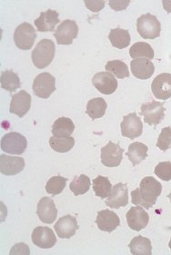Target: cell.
Wrapping results in <instances>:
<instances>
[{"label":"cell","instance_id":"cb8c5ba5","mask_svg":"<svg viewBox=\"0 0 171 255\" xmlns=\"http://www.w3.org/2000/svg\"><path fill=\"white\" fill-rule=\"evenodd\" d=\"M129 248H130V253L133 255H152V245H151V240L141 235L136 236L130 241Z\"/></svg>","mask_w":171,"mask_h":255},{"label":"cell","instance_id":"8992f818","mask_svg":"<svg viewBox=\"0 0 171 255\" xmlns=\"http://www.w3.org/2000/svg\"><path fill=\"white\" fill-rule=\"evenodd\" d=\"M56 90V78L51 74L44 72L35 78L33 91L36 97L47 99Z\"/></svg>","mask_w":171,"mask_h":255},{"label":"cell","instance_id":"5b68a950","mask_svg":"<svg viewBox=\"0 0 171 255\" xmlns=\"http://www.w3.org/2000/svg\"><path fill=\"white\" fill-rule=\"evenodd\" d=\"M27 147L26 138L18 133H9L1 139V149L5 153L21 155Z\"/></svg>","mask_w":171,"mask_h":255},{"label":"cell","instance_id":"60d3db41","mask_svg":"<svg viewBox=\"0 0 171 255\" xmlns=\"http://www.w3.org/2000/svg\"><path fill=\"white\" fill-rule=\"evenodd\" d=\"M168 198H169V199H170V202H171V193H170V194H169V195H168Z\"/></svg>","mask_w":171,"mask_h":255},{"label":"cell","instance_id":"277c9868","mask_svg":"<svg viewBox=\"0 0 171 255\" xmlns=\"http://www.w3.org/2000/svg\"><path fill=\"white\" fill-rule=\"evenodd\" d=\"M36 38V29L29 23H22L14 33L15 44L21 50L31 49Z\"/></svg>","mask_w":171,"mask_h":255},{"label":"cell","instance_id":"ac0fdd59","mask_svg":"<svg viewBox=\"0 0 171 255\" xmlns=\"http://www.w3.org/2000/svg\"><path fill=\"white\" fill-rule=\"evenodd\" d=\"M77 230H78V221L72 215L63 216L58 219L55 225V231L57 236L62 239L71 238L76 235Z\"/></svg>","mask_w":171,"mask_h":255},{"label":"cell","instance_id":"4dcf8cb0","mask_svg":"<svg viewBox=\"0 0 171 255\" xmlns=\"http://www.w3.org/2000/svg\"><path fill=\"white\" fill-rule=\"evenodd\" d=\"M93 190L96 196H99L101 199L109 197L110 192L112 190V184L108 177L99 175L97 178L94 179Z\"/></svg>","mask_w":171,"mask_h":255},{"label":"cell","instance_id":"8d00e7d4","mask_svg":"<svg viewBox=\"0 0 171 255\" xmlns=\"http://www.w3.org/2000/svg\"><path fill=\"white\" fill-rule=\"evenodd\" d=\"M84 4L86 5L87 8H88L89 10L97 13V12H99V11L103 9L105 2L102 0H91V1L90 0H85Z\"/></svg>","mask_w":171,"mask_h":255},{"label":"cell","instance_id":"b9f144b4","mask_svg":"<svg viewBox=\"0 0 171 255\" xmlns=\"http://www.w3.org/2000/svg\"><path fill=\"white\" fill-rule=\"evenodd\" d=\"M169 247H170V249L171 250V240H170V243H169Z\"/></svg>","mask_w":171,"mask_h":255},{"label":"cell","instance_id":"e575fe53","mask_svg":"<svg viewBox=\"0 0 171 255\" xmlns=\"http://www.w3.org/2000/svg\"><path fill=\"white\" fill-rule=\"evenodd\" d=\"M156 146L161 151L165 152L171 148V128L167 127L161 130L158 138Z\"/></svg>","mask_w":171,"mask_h":255},{"label":"cell","instance_id":"d4e9b609","mask_svg":"<svg viewBox=\"0 0 171 255\" xmlns=\"http://www.w3.org/2000/svg\"><path fill=\"white\" fill-rule=\"evenodd\" d=\"M148 150L149 148L144 143L139 142L131 143L129 146L127 156L132 163V165L136 166L148 157Z\"/></svg>","mask_w":171,"mask_h":255},{"label":"cell","instance_id":"ab89813d","mask_svg":"<svg viewBox=\"0 0 171 255\" xmlns=\"http://www.w3.org/2000/svg\"><path fill=\"white\" fill-rule=\"evenodd\" d=\"M162 5H163V8L164 10L166 11L167 13L171 14V0H163L162 1Z\"/></svg>","mask_w":171,"mask_h":255},{"label":"cell","instance_id":"1f68e13d","mask_svg":"<svg viewBox=\"0 0 171 255\" xmlns=\"http://www.w3.org/2000/svg\"><path fill=\"white\" fill-rule=\"evenodd\" d=\"M49 145L57 153H68L74 147L75 139L71 136L67 138H57L53 136L49 139Z\"/></svg>","mask_w":171,"mask_h":255},{"label":"cell","instance_id":"83f0119b","mask_svg":"<svg viewBox=\"0 0 171 255\" xmlns=\"http://www.w3.org/2000/svg\"><path fill=\"white\" fill-rule=\"evenodd\" d=\"M1 87L8 92H15L21 87L20 79L17 74L12 70L2 72L0 78Z\"/></svg>","mask_w":171,"mask_h":255},{"label":"cell","instance_id":"ffe728a7","mask_svg":"<svg viewBox=\"0 0 171 255\" xmlns=\"http://www.w3.org/2000/svg\"><path fill=\"white\" fill-rule=\"evenodd\" d=\"M96 224L99 230L111 233L117 229L120 225V220L118 215L109 209L99 211L97 215Z\"/></svg>","mask_w":171,"mask_h":255},{"label":"cell","instance_id":"d590c367","mask_svg":"<svg viewBox=\"0 0 171 255\" xmlns=\"http://www.w3.org/2000/svg\"><path fill=\"white\" fill-rule=\"evenodd\" d=\"M154 173L162 181L169 182L171 180V162H161L157 164Z\"/></svg>","mask_w":171,"mask_h":255},{"label":"cell","instance_id":"d6a6232c","mask_svg":"<svg viewBox=\"0 0 171 255\" xmlns=\"http://www.w3.org/2000/svg\"><path fill=\"white\" fill-rule=\"evenodd\" d=\"M105 69L109 73H112L114 76L120 78V79H124L126 77H130V71L128 66L126 63L120 60H112L109 61L106 66Z\"/></svg>","mask_w":171,"mask_h":255},{"label":"cell","instance_id":"d6986e66","mask_svg":"<svg viewBox=\"0 0 171 255\" xmlns=\"http://www.w3.org/2000/svg\"><path fill=\"white\" fill-rule=\"evenodd\" d=\"M25 160L22 157H11L5 154L0 155V172L7 176L16 175L25 168Z\"/></svg>","mask_w":171,"mask_h":255},{"label":"cell","instance_id":"8fae6325","mask_svg":"<svg viewBox=\"0 0 171 255\" xmlns=\"http://www.w3.org/2000/svg\"><path fill=\"white\" fill-rule=\"evenodd\" d=\"M151 91L157 99L167 100L171 97V74L158 75L151 83Z\"/></svg>","mask_w":171,"mask_h":255},{"label":"cell","instance_id":"6da1fadb","mask_svg":"<svg viewBox=\"0 0 171 255\" xmlns=\"http://www.w3.org/2000/svg\"><path fill=\"white\" fill-rule=\"evenodd\" d=\"M161 192V183L151 176H147L140 182V187L131 192L132 204L150 209L156 204Z\"/></svg>","mask_w":171,"mask_h":255},{"label":"cell","instance_id":"74e56055","mask_svg":"<svg viewBox=\"0 0 171 255\" xmlns=\"http://www.w3.org/2000/svg\"><path fill=\"white\" fill-rule=\"evenodd\" d=\"M130 3V0H110L109 2L110 8L115 11L125 10Z\"/></svg>","mask_w":171,"mask_h":255},{"label":"cell","instance_id":"5bb4252c","mask_svg":"<svg viewBox=\"0 0 171 255\" xmlns=\"http://www.w3.org/2000/svg\"><path fill=\"white\" fill-rule=\"evenodd\" d=\"M126 220L130 229L140 232L147 227L150 221V215L141 206L131 207L126 215Z\"/></svg>","mask_w":171,"mask_h":255},{"label":"cell","instance_id":"e0dca14e","mask_svg":"<svg viewBox=\"0 0 171 255\" xmlns=\"http://www.w3.org/2000/svg\"><path fill=\"white\" fill-rule=\"evenodd\" d=\"M128 204H129L128 186L122 183L114 185L108 199L106 200V204L110 208L119 209L120 207L127 206Z\"/></svg>","mask_w":171,"mask_h":255},{"label":"cell","instance_id":"484cf974","mask_svg":"<svg viewBox=\"0 0 171 255\" xmlns=\"http://www.w3.org/2000/svg\"><path fill=\"white\" fill-rule=\"evenodd\" d=\"M109 39L111 45L118 49H123L130 46V35L129 31L121 29L120 27L110 30Z\"/></svg>","mask_w":171,"mask_h":255},{"label":"cell","instance_id":"30bf717a","mask_svg":"<svg viewBox=\"0 0 171 255\" xmlns=\"http://www.w3.org/2000/svg\"><path fill=\"white\" fill-rule=\"evenodd\" d=\"M124 150L120 144L109 142L101 149V163L106 167H118L123 158Z\"/></svg>","mask_w":171,"mask_h":255},{"label":"cell","instance_id":"f35d334b","mask_svg":"<svg viewBox=\"0 0 171 255\" xmlns=\"http://www.w3.org/2000/svg\"><path fill=\"white\" fill-rule=\"evenodd\" d=\"M13 248H15V249H17V252L18 251H20L19 252V255H30V250H29V247L27 246V245H25V244H23V243H20V244H16Z\"/></svg>","mask_w":171,"mask_h":255},{"label":"cell","instance_id":"7a4b0ae2","mask_svg":"<svg viewBox=\"0 0 171 255\" xmlns=\"http://www.w3.org/2000/svg\"><path fill=\"white\" fill-rule=\"evenodd\" d=\"M56 54V46L50 39H42L32 52V61L35 67L43 69L51 64Z\"/></svg>","mask_w":171,"mask_h":255},{"label":"cell","instance_id":"ba28073f","mask_svg":"<svg viewBox=\"0 0 171 255\" xmlns=\"http://www.w3.org/2000/svg\"><path fill=\"white\" fill-rule=\"evenodd\" d=\"M120 128L122 136L130 138V140L140 137L143 132V124L136 113H130L125 116Z\"/></svg>","mask_w":171,"mask_h":255},{"label":"cell","instance_id":"44dd1931","mask_svg":"<svg viewBox=\"0 0 171 255\" xmlns=\"http://www.w3.org/2000/svg\"><path fill=\"white\" fill-rule=\"evenodd\" d=\"M130 69L138 79L146 80L152 77L155 71L154 64L147 58H136L130 62Z\"/></svg>","mask_w":171,"mask_h":255},{"label":"cell","instance_id":"4316f807","mask_svg":"<svg viewBox=\"0 0 171 255\" xmlns=\"http://www.w3.org/2000/svg\"><path fill=\"white\" fill-rule=\"evenodd\" d=\"M107 108L108 105L102 97H96L88 101L86 114H88V117L91 118L92 120H95L103 117Z\"/></svg>","mask_w":171,"mask_h":255},{"label":"cell","instance_id":"2e32d148","mask_svg":"<svg viewBox=\"0 0 171 255\" xmlns=\"http://www.w3.org/2000/svg\"><path fill=\"white\" fill-rule=\"evenodd\" d=\"M31 100L30 94L25 90H21L20 92L13 95L9 111L18 116V118H23L31 108Z\"/></svg>","mask_w":171,"mask_h":255},{"label":"cell","instance_id":"52a82bcc","mask_svg":"<svg viewBox=\"0 0 171 255\" xmlns=\"http://www.w3.org/2000/svg\"><path fill=\"white\" fill-rule=\"evenodd\" d=\"M141 115L144 117V121L150 126H157L165 118V111L163 103L158 101L142 104L140 108Z\"/></svg>","mask_w":171,"mask_h":255},{"label":"cell","instance_id":"7402d4cb","mask_svg":"<svg viewBox=\"0 0 171 255\" xmlns=\"http://www.w3.org/2000/svg\"><path fill=\"white\" fill-rule=\"evenodd\" d=\"M59 23V15L57 11L48 9L42 12L40 16L35 20V26L38 32H53Z\"/></svg>","mask_w":171,"mask_h":255},{"label":"cell","instance_id":"9c48e42d","mask_svg":"<svg viewBox=\"0 0 171 255\" xmlns=\"http://www.w3.org/2000/svg\"><path fill=\"white\" fill-rule=\"evenodd\" d=\"M78 26L77 23L73 20H65L57 26L54 36L58 45L68 46L71 45L73 40L78 37Z\"/></svg>","mask_w":171,"mask_h":255},{"label":"cell","instance_id":"3957f363","mask_svg":"<svg viewBox=\"0 0 171 255\" xmlns=\"http://www.w3.org/2000/svg\"><path fill=\"white\" fill-rule=\"evenodd\" d=\"M137 31L144 39H155L161 35V23L155 15L145 14L138 18Z\"/></svg>","mask_w":171,"mask_h":255},{"label":"cell","instance_id":"f546056e","mask_svg":"<svg viewBox=\"0 0 171 255\" xmlns=\"http://www.w3.org/2000/svg\"><path fill=\"white\" fill-rule=\"evenodd\" d=\"M90 179L86 174L75 176L72 182L69 184V189L74 195H83L87 194L90 189Z\"/></svg>","mask_w":171,"mask_h":255},{"label":"cell","instance_id":"f1b7e54d","mask_svg":"<svg viewBox=\"0 0 171 255\" xmlns=\"http://www.w3.org/2000/svg\"><path fill=\"white\" fill-rule=\"evenodd\" d=\"M130 56L133 58H147L153 59L154 58V50L150 44L145 42H138L130 47Z\"/></svg>","mask_w":171,"mask_h":255},{"label":"cell","instance_id":"836d02e7","mask_svg":"<svg viewBox=\"0 0 171 255\" xmlns=\"http://www.w3.org/2000/svg\"><path fill=\"white\" fill-rule=\"evenodd\" d=\"M68 182V179L62 177V176H53L47 181L46 184V191L47 194L52 195H57L61 194L63 190L66 187V184Z\"/></svg>","mask_w":171,"mask_h":255},{"label":"cell","instance_id":"7c38bea8","mask_svg":"<svg viewBox=\"0 0 171 255\" xmlns=\"http://www.w3.org/2000/svg\"><path fill=\"white\" fill-rule=\"evenodd\" d=\"M92 84L103 95H111L118 88V81L109 72H99L92 78Z\"/></svg>","mask_w":171,"mask_h":255},{"label":"cell","instance_id":"9a60e30c","mask_svg":"<svg viewBox=\"0 0 171 255\" xmlns=\"http://www.w3.org/2000/svg\"><path fill=\"white\" fill-rule=\"evenodd\" d=\"M36 214L42 223L51 225L57 217V209L55 202L50 197H43L37 204Z\"/></svg>","mask_w":171,"mask_h":255},{"label":"cell","instance_id":"4fadbf2b","mask_svg":"<svg viewBox=\"0 0 171 255\" xmlns=\"http://www.w3.org/2000/svg\"><path fill=\"white\" fill-rule=\"evenodd\" d=\"M32 242L39 248L49 249L56 245L57 237L50 228L46 226H38L32 233Z\"/></svg>","mask_w":171,"mask_h":255},{"label":"cell","instance_id":"603a6c76","mask_svg":"<svg viewBox=\"0 0 171 255\" xmlns=\"http://www.w3.org/2000/svg\"><path fill=\"white\" fill-rule=\"evenodd\" d=\"M75 130V125L70 118L62 117L57 118L52 126V133L55 137H70Z\"/></svg>","mask_w":171,"mask_h":255}]
</instances>
